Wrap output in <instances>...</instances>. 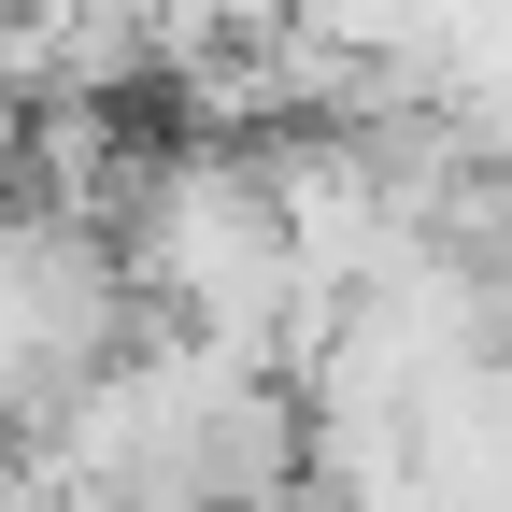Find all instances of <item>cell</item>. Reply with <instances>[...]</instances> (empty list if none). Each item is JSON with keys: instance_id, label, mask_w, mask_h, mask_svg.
Listing matches in <instances>:
<instances>
[{"instance_id": "1", "label": "cell", "mask_w": 512, "mask_h": 512, "mask_svg": "<svg viewBox=\"0 0 512 512\" xmlns=\"http://www.w3.org/2000/svg\"><path fill=\"white\" fill-rule=\"evenodd\" d=\"M15 143H29V86L0 72V171H15Z\"/></svg>"}, {"instance_id": "2", "label": "cell", "mask_w": 512, "mask_h": 512, "mask_svg": "<svg viewBox=\"0 0 512 512\" xmlns=\"http://www.w3.org/2000/svg\"><path fill=\"white\" fill-rule=\"evenodd\" d=\"M256 512H342V498L328 484H285V498H256Z\"/></svg>"}, {"instance_id": "3", "label": "cell", "mask_w": 512, "mask_h": 512, "mask_svg": "<svg viewBox=\"0 0 512 512\" xmlns=\"http://www.w3.org/2000/svg\"><path fill=\"white\" fill-rule=\"evenodd\" d=\"M0 15H15V0H0Z\"/></svg>"}]
</instances>
